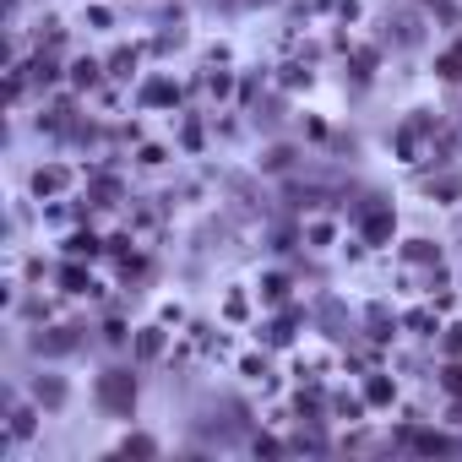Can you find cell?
Listing matches in <instances>:
<instances>
[{"instance_id": "6da1fadb", "label": "cell", "mask_w": 462, "mask_h": 462, "mask_svg": "<svg viewBox=\"0 0 462 462\" xmlns=\"http://www.w3.org/2000/svg\"><path fill=\"white\" fill-rule=\"evenodd\" d=\"M98 397H104L109 408H131L136 386H131V376H126V370H109V376H104V386H98Z\"/></svg>"}, {"instance_id": "7a4b0ae2", "label": "cell", "mask_w": 462, "mask_h": 462, "mask_svg": "<svg viewBox=\"0 0 462 462\" xmlns=\"http://www.w3.org/2000/svg\"><path fill=\"white\" fill-rule=\"evenodd\" d=\"M441 71H446V77H457V71H462V49H451V55H446Z\"/></svg>"}]
</instances>
